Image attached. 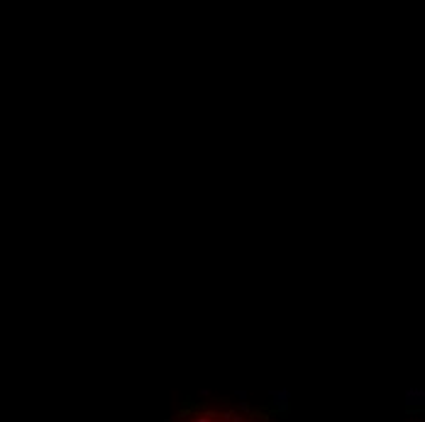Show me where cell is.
Here are the masks:
<instances>
[{
	"label": "cell",
	"mask_w": 425,
	"mask_h": 422,
	"mask_svg": "<svg viewBox=\"0 0 425 422\" xmlns=\"http://www.w3.org/2000/svg\"><path fill=\"white\" fill-rule=\"evenodd\" d=\"M179 422H252V420L244 417L240 410H235V407H210V405H203V407H196V410L186 412Z\"/></svg>",
	"instance_id": "1"
}]
</instances>
